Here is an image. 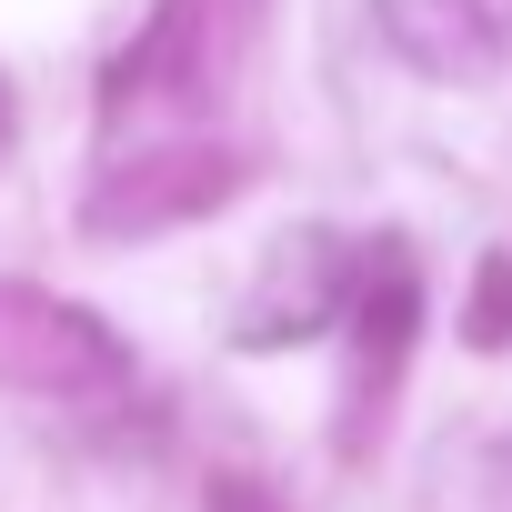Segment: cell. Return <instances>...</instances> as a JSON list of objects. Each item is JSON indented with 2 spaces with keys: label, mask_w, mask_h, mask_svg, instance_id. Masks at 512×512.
<instances>
[{
  "label": "cell",
  "mask_w": 512,
  "mask_h": 512,
  "mask_svg": "<svg viewBox=\"0 0 512 512\" xmlns=\"http://www.w3.org/2000/svg\"><path fill=\"white\" fill-rule=\"evenodd\" d=\"M0 382L31 392V402H121L131 352L91 312H71L31 282H0Z\"/></svg>",
  "instance_id": "cell-1"
},
{
  "label": "cell",
  "mask_w": 512,
  "mask_h": 512,
  "mask_svg": "<svg viewBox=\"0 0 512 512\" xmlns=\"http://www.w3.org/2000/svg\"><path fill=\"white\" fill-rule=\"evenodd\" d=\"M372 11H382V41L432 81H482L502 61V11L492 0H372Z\"/></svg>",
  "instance_id": "cell-2"
},
{
  "label": "cell",
  "mask_w": 512,
  "mask_h": 512,
  "mask_svg": "<svg viewBox=\"0 0 512 512\" xmlns=\"http://www.w3.org/2000/svg\"><path fill=\"white\" fill-rule=\"evenodd\" d=\"M211 201H231V161H221V151H161V161L121 171V181L91 201V221H101V231H161V221H191V211H211Z\"/></svg>",
  "instance_id": "cell-3"
},
{
  "label": "cell",
  "mask_w": 512,
  "mask_h": 512,
  "mask_svg": "<svg viewBox=\"0 0 512 512\" xmlns=\"http://www.w3.org/2000/svg\"><path fill=\"white\" fill-rule=\"evenodd\" d=\"M412 322H422V282H412L402 251L382 241V262H372V282H362V392H382V382L402 372Z\"/></svg>",
  "instance_id": "cell-4"
},
{
  "label": "cell",
  "mask_w": 512,
  "mask_h": 512,
  "mask_svg": "<svg viewBox=\"0 0 512 512\" xmlns=\"http://www.w3.org/2000/svg\"><path fill=\"white\" fill-rule=\"evenodd\" d=\"M191 51V0H161V11H151V31H141V51H121L111 61V101H141L171 61Z\"/></svg>",
  "instance_id": "cell-5"
},
{
  "label": "cell",
  "mask_w": 512,
  "mask_h": 512,
  "mask_svg": "<svg viewBox=\"0 0 512 512\" xmlns=\"http://www.w3.org/2000/svg\"><path fill=\"white\" fill-rule=\"evenodd\" d=\"M482 352H502L512 342V262H482V282H472V322H462Z\"/></svg>",
  "instance_id": "cell-6"
},
{
  "label": "cell",
  "mask_w": 512,
  "mask_h": 512,
  "mask_svg": "<svg viewBox=\"0 0 512 512\" xmlns=\"http://www.w3.org/2000/svg\"><path fill=\"white\" fill-rule=\"evenodd\" d=\"M211 512H282V502H272L262 482H241V472H221V482H211Z\"/></svg>",
  "instance_id": "cell-7"
},
{
  "label": "cell",
  "mask_w": 512,
  "mask_h": 512,
  "mask_svg": "<svg viewBox=\"0 0 512 512\" xmlns=\"http://www.w3.org/2000/svg\"><path fill=\"white\" fill-rule=\"evenodd\" d=\"M0 151H11V101H0Z\"/></svg>",
  "instance_id": "cell-8"
}]
</instances>
